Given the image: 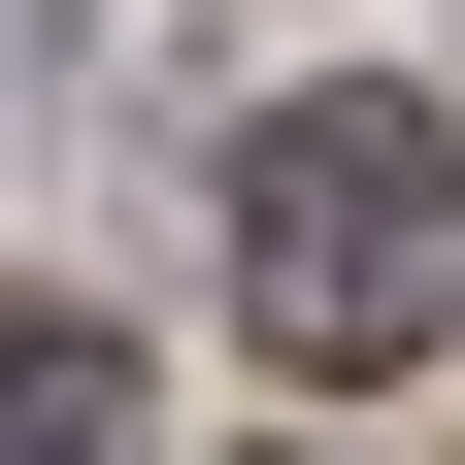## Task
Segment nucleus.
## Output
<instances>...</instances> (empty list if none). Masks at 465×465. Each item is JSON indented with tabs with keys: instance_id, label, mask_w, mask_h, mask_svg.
<instances>
[{
	"instance_id": "f257e3e1",
	"label": "nucleus",
	"mask_w": 465,
	"mask_h": 465,
	"mask_svg": "<svg viewBox=\"0 0 465 465\" xmlns=\"http://www.w3.org/2000/svg\"><path fill=\"white\" fill-rule=\"evenodd\" d=\"M232 300H266V366H432V332H465V134H432V100H266Z\"/></svg>"
},
{
	"instance_id": "f03ea898",
	"label": "nucleus",
	"mask_w": 465,
	"mask_h": 465,
	"mask_svg": "<svg viewBox=\"0 0 465 465\" xmlns=\"http://www.w3.org/2000/svg\"><path fill=\"white\" fill-rule=\"evenodd\" d=\"M0 465H134V366L100 332H0Z\"/></svg>"
}]
</instances>
